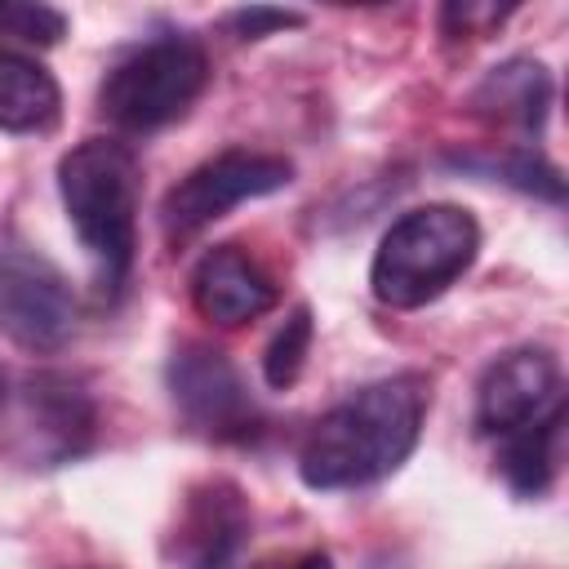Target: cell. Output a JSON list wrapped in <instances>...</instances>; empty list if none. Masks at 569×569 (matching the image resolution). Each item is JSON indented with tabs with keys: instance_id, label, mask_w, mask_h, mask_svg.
<instances>
[{
	"instance_id": "obj_17",
	"label": "cell",
	"mask_w": 569,
	"mask_h": 569,
	"mask_svg": "<svg viewBox=\"0 0 569 569\" xmlns=\"http://www.w3.org/2000/svg\"><path fill=\"white\" fill-rule=\"evenodd\" d=\"M502 178L511 182V187H520V191H533V196H547V200H560L565 196V182H560V173L538 156V151H511V156H502Z\"/></svg>"
},
{
	"instance_id": "obj_16",
	"label": "cell",
	"mask_w": 569,
	"mask_h": 569,
	"mask_svg": "<svg viewBox=\"0 0 569 569\" xmlns=\"http://www.w3.org/2000/svg\"><path fill=\"white\" fill-rule=\"evenodd\" d=\"M67 36V18L49 4H27V0H0V44L22 40V44H58Z\"/></svg>"
},
{
	"instance_id": "obj_3",
	"label": "cell",
	"mask_w": 569,
	"mask_h": 569,
	"mask_svg": "<svg viewBox=\"0 0 569 569\" xmlns=\"http://www.w3.org/2000/svg\"><path fill=\"white\" fill-rule=\"evenodd\" d=\"M480 253V227L462 204H422L400 213L369 262V289L382 307L413 311L436 302Z\"/></svg>"
},
{
	"instance_id": "obj_10",
	"label": "cell",
	"mask_w": 569,
	"mask_h": 569,
	"mask_svg": "<svg viewBox=\"0 0 569 569\" xmlns=\"http://www.w3.org/2000/svg\"><path fill=\"white\" fill-rule=\"evenodd\" d=\"M249 538V502L231 480H204L187 493L169 556L178 569H227Z\"/></svg>"
},
{
	"instance_id": "obj_7",
	"label": "cell",
	"mask_w": 569,
	"mask_h": 569,
	"mask_svg": "<svg viewBox=\"0 0 569 569\" xmlns=\"http://www.w3.org/2000/svg\"><path fill=\"white\" fill-rule=\"evenodd\" d=\"M169 396L187 427L218 440H244L258 422L240 369L227 360V351L209 342H182L169 356Z\"/></svg>"
},
{
	"instance_id": "obj_15",
	"label": "cell",
	"mask_w": 569,
	"mask_h": 569,
	"mask_svg": "<svg viewBox=\"0 0 569 569\" xmlns=\"http://www.w3.org/2000/svg\"><path fill=\"white\" fill-rule=\"evenodd\" d=\"M307 351H311V311L307 307H293L289 320L276 329V338L262 351V378H267V387H276V391L293 387L298 373H302V365H307Z\"/></svg>"
},
{
	"instance_id": "obj_6",
	"label": "cell",
	"mask_w": 569,
	"mask_h": 569,
	"mask_svg": "<svg viewBox=\"0 0 569 569\" xmlns=\"http://www.w3.org/2000/svg\"><path fill=\"white\" fill-rule=\"evenodd\" d=\"M0 333L27 351H58L76 333L67 276L36 249L0 240Z\"/></svg>"
},
{
	"instance_id": "obj_2",
	"label": "cell",
	"mask_w": 569,
	"mask_h": 569,
	"mask_svg": "<svg viewBox=\"0 0 569 569\" xmlns=\"http://www.w3.org/2000/svg\"><path fill=\"white\" fill-rule=\"evenodd\" d=\"M62 209L98 271V289L116 298L129 284L138 249V160L116 138H84L58 160Z\"/></svg>"
},
{
	"instance_id": "obj_18",
	"label": "cell",
	"mask_w": 569,
	"mask_h": 569,
	"mask_svg": "<svg viewBox=\"0 0 569 569\" xmlns=\"http://www.w3.org/2000/svg\"><path fill=\"white\" fill-rule=\"evenodd\" d=\"M289 27H302V13H298V9L249 4V9H236V13H227V31H231L236 40H262V36L289 31Z\"/></svg>"
},
{
	"instance_id": "obj_5",
	"label": "cell",
	"mask_w": 569,
	"mask_h": 569,
	"mask_svg": "<svg viewBox=\"0 0 569 569\" xmlns=\"http://www.w3.org/2000/svg\"><path fill=\"white\" fill-rule=\"evenodd\" d=\"M293 182V164L280 156H262V151H222L204 164H196L160 204V222L164 236L191 240L196 231H204L209 222L227 218L236 204L284 191Z\"/></svg>"
},
{
	"instance_id": "obj_12",
	"label": "cell",
	"mask_w": 569,
	"mask_h": 569,
	"mask_svg": "<svg viewBox=\"0 0 569 569\" xmlns=\"http://www.w3.org/2000/svg\"><path fill=\"white\" fill-rule=\"evenodd\" d=\"M471 102L485 116H498V120H511V124L538 133L542 120H547V107H551V76L533 58H511V62L493 67L480 80V89L471 93Z\"/></svg>"
},
{
	"instance_id": "obj_14",
	"label": "cell",
	"mask_w": 569,
	"mask_h": 569,
	"mask_svg": "<svg viewBox=\"0 0 569 569\" xmlns=\"http://www.w3.org/2000/svg\"><path fill=\"white\" fill-rule=\"evenodd\" d=\"M560 427H565V405L551 409L547 418L502 436V453H498V467L507 476V485L525 498H538L551 489L556 471H560Z\"/></svg>"
},
{
	"instance_id": "obj_13",
	"label": "cell",
	"mask_w": 569,
	"mask_h": 569,
	"mask_svg": "<svg viewBox=\"0 0 569 569\" xmlns=\"http://www.w3.org/2000/svg\"><path fill=\"white\" fill-rule=\"evenodd\" d=\"M27 409L40 427V440H49L53 458H67V453L84 449V440L93 431V409H89L84 391L71 378H53V373L31 378L27 382Z\"/></svg>"
},
{
	"instance_id": "obj_19",
	"label": "cell",
	"mask_w": 569,
	"mask_h": 569,
	"mask_svg": "<svg viewBox=\"0 0 569 569\" xmlns=\"http://www.w3.org/2000/svg\"><path fill=\"white\" fill-rule=\"evenodd\" d=\"M253 569H333V560H329V551H302V556H289V560L253 565Z\"/></svg>"
},
{
	"instance_id": "obj_8",
	"label": "cell",
	"mask_w": 569,
	"mask_h": 569,
	"mask_svg": "<svg viewBox=\"0 0 569 569\" xmlns=\"http://www.w3.org/2000/svg\"><path fill=\"white\" fill-rule=\"evenodd\" d=\"M565 405L560 360L547 347H516L498 356L476 387V427L485 436H511Z\"/></svg>"
},
{
	"instance_id": "obj_11",
	"label": "cell",
	"mask_w": 569,
	"mask_h": 569,
	"mask_svg": "<svg viewBox=\"0 0 569 569\" xmlns=\"http://www.w3.org/2000/svg\"><path fill=\"white\" fill-rule=\"evenodd\" d=\"M62 120V89L44 62L0 44V129L4 133H49Z\"/></svg>"
},
{
	"instance_id": "obj_4",
	"label": "cell",
	"mask_w": 569,
	"mask_h": 569,
	"mask_svg": "<svg viewBox=\"0 0 569 569\" xmlns=\"http://www.w3.org/2000/svg\"><path fill=\"white\" fill-rule=\"evenodd\" d=\"M209 84V53L187 31L129 44L98 84V111L120 133H156L182 120Z\"/></svg>"
},
{
	"instance_id": "obj_1",
	"label": "cell",
	"mask_w": 569,
	"mask_h": 569,
	"mask_svg": "<svg viewBox=\"0 0 569 569\" xmlns=\"http://www.w3.org/2000/svg\"><path fill=\"white\" fill-rule=\"evenodd\" d=\"M427 413V378L391 373L333 405L298 449L307 489H360L387 480L418 445Z\"/></svg>"
},
{
	"instance_id": "obj_20",
	"label": "cell",
	"mask_w": 569,
	"mask_h": 569,
	"mask_svg": "<svg viewBox=\"0 0 569 569\" xmlns=\"http://www.w3.org/2000/svg\"><path fill=\"white\" fill-rule=\"evenodd\" d=\"M4 387H9V378H4V365H0V400H4Z\"/></svg>"
},
{
	"instance_id": "obj_9",
	"label": "cell",
	"mask_w": 569,
	"mask_h": 569,
	"mask_svg": "<svg viewBox=\"0 0 569 569\" xmlns=\"http://www.w3.org/2000/svg\"><path fill=\"white\" fill-rule=\"evenodd\" d=\"M191 302L209 325L236 329V325L267 316L280 302V284L240 244H213L191 267Z\"/></svg>"
}]
</instances>
